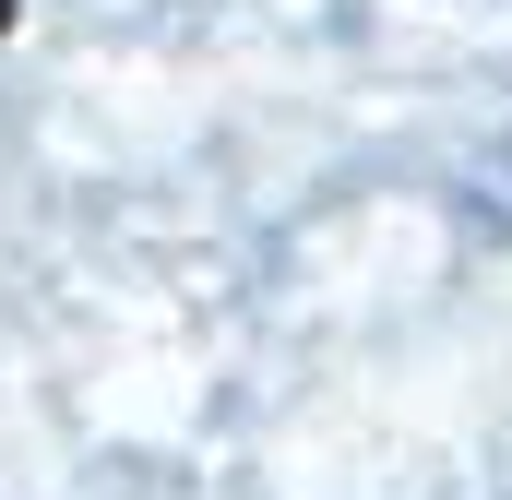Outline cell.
Here are the masks:
<instances>
[{"label":"cell","mask_w":512,"mask_h":500,"mask_svg":"<svg viewBox=\"0 0 512 500\" xmlns=\"http://www.w3.org/2000/svg\"><path fill=\"white\" fill-rule=\"evenodd\" d=\"M0 24H12V0H0Z\"/></svg>","instance_id":"cell-1"}]
</instances>
